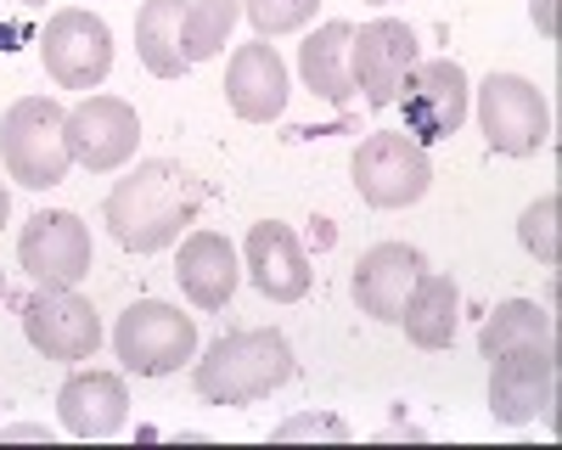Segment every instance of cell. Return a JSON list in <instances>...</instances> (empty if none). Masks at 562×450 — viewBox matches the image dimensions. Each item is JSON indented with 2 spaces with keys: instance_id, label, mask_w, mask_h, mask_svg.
<instances>
[{
  "instance_id": "obj_9",
  "label": "cell",
  "mask_w": 562,
  "mask_h": 450,
  "mask_svg": "<svg viewBox=\"0 0 562 450\" xmlns=\"http://www.w3.org/2000/svg\"><path fill=\"white\" fill-rule=\"evenodd\" d=\"M23 333L45 360H90L102 344V322L90 299H79L74 288H34L23 304Z\"/></svg>"
},
{
  "instance_id": "obj_28",
  "label": "cell",
  "mask_w": 562,
  "mask_h": 450,
  "mask_svg": "<svg viewBox=\"0 0 562 450\" xmlns=\"http://www.w3.org/2000/svg\"><path fill=\"white\" fill-rule=\"evenodd\" d=\"M7 439H52V428H7Z\"/></svg>"
},
{
  "instance_id": "obj_16",
  "label": "cell",
  "mask_w": 562,
  "mask_h": 450,
  "mask_svg": "<svg viewBox=\"0 0 562 450\" xmlns=\"http://www.w3.org/2000/svg\"><path fill=\"white\" fill-rule=\"evenodd\" d=\"M57 417L74 439H113L130 417V389L119 372H74L57 394Z\"/></svg>"
},
{
  "instance_id": "obj_32",
  "label": "cell",
  "mask_w": 562,
  "mask_h": 450,
  "mask_svg": "<svg viewBox=\"0 0 562 450\" xmlns=\"http://www.w3.org/2000/svg\"><path fill=\"white\" fill-rule=\"evenodd\" d=\"M366 7H389V0H366Z\"/></svg>"
},
{
  "instance_id": "obj_26",
  "label": "cell",
  "mask_w": 562,
  "mask_h": 450,
  "mask_svg": "<svg viewBox=\"0 0 562 450\" xmlns=\"http://www.w3.org/2000/svg\"><path fill=\"white\" fill-rule=\"evenodd\" d=\"M276 439H349V423L344 417H288L276 428Z\"/></svg>"
},
{
  "instance_id": "obj_25",
  "label": "cell",
  "mask_w": 562,
  "mask_h": 450,
  "mask_svg": "<svg viewBox=\"0 0 562 450\" xmlns=\"http://www.w3.org/2000/svg\"><path fill=\"white\" fill-rule=\"evenodd\" d=\"M321 0H243L248 23L259 29V40H276V34H293L315 18Z\"/></svg>"
},
{
  "instance_id": "obj_15",
  "label": "cell",
  "mask_w": 562,
  "mask_h": 450,
  "mask_svg": "<svg viewBox=\"0 0 562 450\" xmlns=\"http://www.w3.org/2000/svg\"><path fill=\"white\" fill-rule=\"evenodd\" d=\"M422 270L428 265H422V254L411 243H378L371 254H360V265H355V304H360V315L400 327L405 299H411Z\"/></svg>"
},
{
  "instance_id": "obj_8",
  "label": "cell",
  "mask_w": 562,
  "mask_h": 450,
  "mask_svg": "<svg viewBox=\"0 0 562 450\" xmlns=\"http://www.w3.org/2000/svg\"><path fill=\"white\" fill-rule=\"evenodd\" d=\"M405 108V135H416L422 147L428 142H445V135H456L467 124V102H473V85H467V68L450 63V57H434V63H416L400 85Z\"/></svg>"
},
{
  "instance_id": "obj_24",
  "label": "cell",
  "mask_w": 562,
  "mask_h": 450,
  "mask_svg": "<svg viewBox=\"0 0 562 450\" xmlns=\"http://www.w3.org/2000/svg\"><path fill=\"white\" fill-rule=\"evenodd\" d=\"M557 225H562V198H557V192L524 209L518 237H524V248H529L540 265H557V259H562V232H557Z\"/></svg>"
},
{
  "instance_id": "obj_6",
  "label": "cell",
  "mask_w": 562,
  "mask_h": 450,
  "mask_svg": "<svg viewBox=\"0 0 562 450\" xmlns=\"http://www.w3.org/2000/svg\"><path fill=\"white\" fill-rule=\"evenodd\" d=\"M479 124L484 142L506 158H529L551 142V108L524 74H490L479 85Z\"/></svg>"
},
{
  "instance_id": "obj_1",
  "label": "cell",
  "mask_w": 562,
  "mask_h": 450,
  "mask_svg": "<svg viewBox=\"0 0 562 450\" xmlns=\"http://www.w3.org/2000/svg\"><path fill=\"white\" fill-rule=\"evenodd\" d=\"M198 203H203L198 180L180 164L153 158V164H135L108 192V225L130 254H158L180 243V232L198 220Z\"/></svg>"
},
{
  "instance_id": "obj_22",
  "label": "cell",
  "mask_w": 562,
  "mask_h": 450,
  "mask_svg": "<svg viewBox=\"0 0 562 450\" xmlns=\"http://www.w3.org/2000/svg\"><path fill=\"white\" fill-rule=\"evenodd\" d=\"M479 349L490 360L506 355V349H557V322L535 299H506V304L490 310V322L479 333Z\"/></svg>"
},
{
  "instance_id": "obj_21",
  "label": "cell",
  "mask_w": 562,
  "mask_h": 450,
  "mask_svg": "<svg viewBox=\"0 0 562 450\" xmlns=\"http://www.w3.org/2000/svg\"><path fill=\"white\" fill-rule=\"evenodd\" d=\"M456 310H461V293L450 277H428L422 270L411 299H405V315H400V327L416 349H445L456 338Z\"/></svg>"
},
{
  "instance_id": "obj_17",
  "label": "cell",
  "mask_w": 562,
  "mask_h": 450,
  "mask_svg": "<svg viewBox=\"0 0 562 450\" xmlns=\"http://www.w3.org/2000/svg\"><path fill=\"white\" fill-rule=\"evenodd\" d=\"M248 277L265 299L276 304H299L310 293V259L293 237V225L281 220H259L248 232Z\"/></svg>"
},
{
  "instance_id": "obj_14",
  "label": "cell",
  "mask_w": 562,
  "mask_h": 450,
  "mask_svg": "<svg viewBox=\"0 0 562 450\" xmlns=\"http://www.w3.org/2000/svg\"><path fill=\"white\" fill-rule=\"evenodd\" d=\"M288 63H281V52L270 40H254V45H237V57H231L225 68V102L237 119L248 124H270L288 113Z\"/></svg>"
},
{
  "instance_id": "obj_19",
  "label": "cell",
  "mask_w": 562,
  "mask_h": 450,
  "mask_svg": "<svg viewBox=\"0 0 562 450\" xmlns=\"http://www.w3.org/2000/svg\"><path fill=\"white\" fill-rule=\"evenodd\" d=\"M135 52L158 79H180L192 68V57H186V0H147L135 12Z\"/></svg>"
},
{
  "instance_id": "obj_23",
  "label": "cell",
  "mask_w": 562,
  "mask_h": 450,
  "mask_svg": "<svg viewBox=\"0 0 562 450\" xmlns=\"http://www.w3.org/2000/svg\"><path fill=\"white\" fill-rule=\"evenodd\" d=\"M237 18H243V0H186V57L192 63L220 57Z\"/></svg>"
},
{
  "instance_id": "obj_13",
  "label": "cell",
  "mask_w": 562,
  "mask_h": 450,
  "mask_svg": "<svg viewBox=\"0 0 562 450\" xmlns=\"http://www.w3.org/2000/svg\"><path fill=\"white\" fill-rule=\"evenodd\" d=\"M557 400V349H506L490 372V412L495 423H535Z\"/></svg>"
},
{
  "instance_id": "obj_2",
  "label": "cell",
  "mask_w": 562,
  "mask_h": 450,
  "mask_svg": "<svg viewBox=\"0 0 562 450\" xmlns=\"http://www.w3.org/2000/svg\"><path fill=\"white\" fill-rule=\"evenodd\" d=\"M288 378H293V344L281 338L276 327L231 333L192 367L198 394L214 400V405H248V400L281 389Z\"/></svg>"
},
{
  "instance_id": "obj_11",
  "label": "cell",
  "mask_w": 562,
  "mask_h": 450,
  "mask_svg": "<svg viewBox=\"0 0 562 450\" xmlns=\"http://www.w3.org/2000/svg\"><path fill=\"white\" fill-rule=\"evenodd\" d=\"M135 142H140V119L130 102L119 97H85L74 113H68V153L79 169L90 175H108V169H124L135 158Z\"/></svg>"
},
{
  "instance_id": "obj_7",
  "label": "cell",
  "mask_w": 562,
  "mask_h": 450,
  "mask_svg": "<svg viewBox=\"0 0 562 450\" xmlns=\"http://www.w3.org/2000/svg\"><path fill=\"white\" fill-rule=\"evenodd\" d=\"M40 57H45V74H52L63 90H97L113 68V34L97 12H79V7H63L45 18V34H40Z\"/></svg>"
},
{
  "instance_id": "obj_10",
  "label": "cell",
  "mask_w": 562,
  "mask_h": 450,
  "mask_svg": "<svg viewBox=\"0 0 562 450\" xmlns=\"http://www.w3.org/2000/svg\"><path fill=\"white\" fill-rule=\"evenodd\" d=\"M18 259L34 277V288H74V282H85L90 277V232H85V220L68 214V209L34 214L23 225Z\"/></svg>"
},
{
  "instance_id": "obj_27",
  "label": "cell",
  "mask_w": 562,
  "mask_h": 450,
  "mask_svg": "<svg viewBox=\"0 0 562 450\" xmlns=\"http://www.w3.org/2000/svg\"><path fill=\"white\" fill-rule=\"evenodd\" d=\"M529 12H535L540 34H546V40H557V0H529Z\"/></svg>"
},
{
  "instance_id": "obj_29",
  "label": "cell",
  "mask_w": 562,
  "mask_h": 450,
  "mask_svg": "<svg viewBox=\"0 0 562 450\" xmlns=\"http://www.w3.org/2000/svg\"><path fill=\"white\" fill-rule=\"evenodd\" d=\"M7 214H12V198H7V187H0V225H7Z\"/></svg>"
},
{
  "instance_id": "obj_18",
  "label": "cell",
  "mask_w": 562,
  "mask_h": 450,
  "mask_svg": "<svg viewBox=\"0 0 562 450\" xmlns=\"http://www.w3.org/2000/svg\"><path fill=\"white\" fill-rule=\"evenodd\" d=\"M175 277H180V293L192 299L198 310H225L231 293H237V248H231L220 232H192L180 243V259H175Z\"/></svg>"
},
{
  "instance_id": "obj_12",
  "label": "cell",
  "mask_w": 562,
  "mask_h": 450,
  "mask_svg": "<svg viewBox=\"0 0 562 450\" xmlns=\"http://www.w3.org/2000/svg\"><path fill=\"white\" fill-rule=\"evenodd\" d=\"M411 68H416V34L405 23H394V18L366 23L349 40V74H355V90L371 108H394Z\"/></svg>"
},
{
  "instance_id": "obj_31",
  "label": "cell",
  "mask_w": 562,
  "mask_h": 450,
  "mask_svg": "<svg viewBox=\"0 0 562 450\" xmlns=\"http://www.w3.org/2000/svg\"><path fill=\"white\" fill-rule=\"evenodd\" d=\"M18 7H45V0H18Z\"/></svg>"
},
{
  "instance_id": "obj_3",
  "label": "cell",
  "mask_w": 562,
  "mask_h": 450,
  "mask_svg": "<svg viewBox=\"0 0 562 450\" xmlns=\"http://www.w3.org/2000/svg\"><path fill=\"white\" fill-rule=\"evenodd\" d=\"M0 158H7V175L29 192L63 187V175L74 164L68 153V113L52 97H23L7 108L0 119Z\"/></svg>"
},
{
  "instance_id": "obj_30",
  "label": "cell",
  "mask_w": 562,
  "mask_h": 450,
  "mask_svg": "<svg viewBox=\"0 0 562 450\" xmlns=\"http://www.w3.org/2000/svg\"><path fill=\"white\" fill-rule=\"evenodd\" d=\"M0 299H7V270H0Z\"/></svg>"
},
{
  "instance_id": "obj_5",
  "label": "cell",
  "mask_w": 562,
  "mask_h": 450,
  "mask_svg": "<svg viewBox=\"0 0 562 450\" xmlns=\"http://www.w3.org/2000/svg\"><path fill=\"white\" fill-rule=\"evenodd\" d=\"M355 187L371 209H405L422 192L434 187V164L428 147L405 130H378L366 135L360 153H355Z\"/></svg>"
},
{
  "instance_id": "obj_20",
  "label": "cell",
  "mask_w": 562,
  "mask_h": 450,
  "mask_svg": "<svg viewBox=\"0 0 562 450\" xmlns=\"http://www.w3.org/2000/svg\"><path fill=\"white\" fill-rule=\"evenodd\" d=\"M349 40H355V29H349V23H321V29L299 45V74H304V85L315 90L321 102H333V108H344V102L355 97Z\"/></svg>"
},
{
  "instance_id": "obj_4",
  "label": "cell",
  "mask_w": 562,
  "mask_h": 450,
  "mask_svg": "<svg viewBox=\"0 0 562 450\" xmlns=\"http://www.w3.org/2000/svg\"><path fill=\"white\" fill-rule=\"evenodd\" d=\"M113 349L135 378H169L198 355V322L180 315L175 304H164V299H135L119 315Z\"/></svg>"
}]
</instances>
